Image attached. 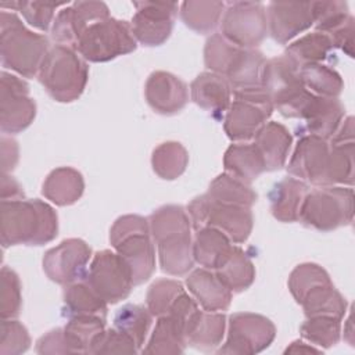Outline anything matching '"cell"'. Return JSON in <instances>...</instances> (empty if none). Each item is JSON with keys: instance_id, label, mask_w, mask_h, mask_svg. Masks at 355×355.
Wrapping results in <instances>:
<instances>
[{"instance_id": "obj_1", "label": "cell", "mask_w": 355, "mask_h": 355, "mask_svg": "<svg viewBox=\"0 0 355 355\" xmlns=\"http://www.w3.org/2000/svg\"><path fill=\"white\" fill-rule=\"evenodd\" d=\"M148 223L162 272L172 276L187 275L194 265V257L191 222L186 208L176 204L162 205L148 216Z\"/></svg>"}, {"instance_id": "obj_2", "label": "cell", "mask_w": 355, "mask_h": 355, "mask_svg": "<svg viewBox=\"0 0 355 355\" xmlns=\"http://www.w3.org/2000/svg\"><path fill=\"white\" fill-rule=\"evenodd\" d=\"M58 234V216L51 205L33 198L1 200L0 239L4 248L17 244L43 245Z\"/></svg>"}, {"instance_id": "obj_3", "label": "cell", "mask_w": 355, "mask_h": 355, "mask_svg": "<svg viewBox=\"0 0 355 355\" xmlns=\"http://www.w3.org/2000/svg\"><path fill=\"white\" fill-rule=\"evenodd\" d=\"M49 39L24 26L14 12H0V54L1 64L24 78L37 75L40 64L49 51Z\"/></svg>"}, {"instance_id": "obj_4", "label": "cell", "mask_w": 355, "mask_h": 355, "mask_svg": "<svg viewBox=\"0 0 355 355\" xmlns=\"http://www.w3.org/2000/svg\"><path fill=\"white\" fill-rule=\"evenodd\" d=\"M110 243L130 269L133 284L147 282L155 270V248L148 218L141 215L119 216L110 229Z\"/></svg>"}, {"instance_id": "obj_5", "label": "cell", "mask_w": 355, "mask_h": 355, "mask_svg": "<svg viewBox=\"0 0 355 355\" xmlns=\"http://www.w3.org/2000/svg\"><path fill=\"white\" fill-rule=\"evenodd\" d=\"M37 78L53 100L72 103L80 97L86 87L89 67L75 49L54 44L46 53Z\"/></svg>"}, {"instance_id": "obj_6", "label": "cell", "mask_w": 355, "mask_h": 355, "mask_svg": "<svg viewBox=\"0 0 355 355\" xmlns=\"http://www.w3.org/2000/svg\"><path fill=\"white\" fill-rule=\"evenodd\" d=\"M261 87L270 97L273 108L286 118L301 119L313 97V93L302 85L298 67L284 54L265 61Z\"/></svg>"}, {"instance_id": "obj_7", "label": "cell", "mask_w": 355, "mask_h": 355, "mask_svg": "<svg viewBox=\"0 0 355 355\" xmlns=\"http://www.w3.org/2000/svg\"><path fill=\"white\" fill-rule=\"evenodd\" d=\"M354 219V190L348 186H319L304 197L298 220L319 232H331Z\"/></svg>"}, {"instance_id": "obj_8", "label": "cell", "mask_w": 355, "mask_h": 355, "mask_svg": "<svg viewBox=\"0 0 355 355\" xmlns=\"http://www.w3.org/2000/svg\"><path fill=\"white\" fill-rule=\"evenodd\" d=\"M186 211L194 230L211 226L223 232L236 244L244 243L252 232V211L244 205L215 202L201 194L190 201Z\"/></svg>"}, {"instance_id": "obj_9", "label": "cell", "mask_w": 355, "mask_h": 355, "mask_svg": "<svg viewBox=\"0 0 355 355\" xmlns=\"http://www.w3.org/2000/svg\"><path fill=\"white\" fill-rule=\"evenodd\" d=\"M136 47L130 24L108 17L90 25L79 37L75 50L85 61L107 62L135 51Z\"/></svg>"}, {"instance_id": "obj_10", "label": "cell", "mask_w": 355, "mask_h": 355, "mask_svg": "<svg viewBox=\"0 0 355 355\" xmlns=\"http://www.w3.org/2000/svg\"><path fill=\"white\" fill-rule=\"evenodd\" d=\"M233 96L225 114L223 129L232 141H248L266 123L275 108L261 86L236 90Z\"/></svg>"}, {"instance_id": "obj_11", "label": "cell", "mask_w": 355, "mask_h": 355, "mask_svg": "<svg viewBox=\"0 0 355 355\" xmlns=\"http://www.w3.org/2000/svg\"><path fill=\"white\" fill-rule=\"evenodd\" d=\"M222 36L241 49H257L268 35L266 8L259 1L227 3L222 15Z\"/></svg>"}, {"instance_id": "obj_12", "label": "cell", "mask_w": 355, "mask_h": 355, "mask_svg": "<svg viewBox=\"0 0 355 355\" xmlns=\"http://www.w3.org/2000/svg\"><path fill=\"white\" fill-rule=\"evenodd\" d=\"M83 279L107 304L128 298L135 286L129 266L116 251L111 250L94 254Z\"/></svg>"}, {"instance_id": "obj_13", "label": "cell", "mask_w": 355, "mask_h": 355, "mask_svg": "<svg viewBox=\"0 0 355 355\" xmlns=\"http://www.w3.org/2000/svg\"><path fill=\"white\" fill-rule=\"evenodd\" d=\"M276 337V327L266 316L236 312L227 322V338L218 354L254 355L266 349Z\"/></svg>"}, {"instance_id": "obj_14", "label": "cell", "mask_w": 355, "mask_h": 355, "mask_svg": "<svg viewBox=\"0 0 355 355\" xmlns=\"http://www.w3.org/2000/svg\"><path fill=\"white\" fill-rule=\"evenodd\" d=\"M36 116V103L29 97L28 83L17 75L1 72L0 80V128L3 133L25 130Z\"/></svg>"}, {"instance_id": "obj_15", "label": "cell", "mask_w": 355, "mask_h": 355, "mask_svg": "<svg viewBox=\"0 0 355 355\" xmlns=\"http://www.w3.org/2000/svg\"><path fill=\"white\" fill-rule=\"evenodd\" d=\"M136 8L130 28L136 42L147 47L164 44L172 33L173 21L179 11L178 3L133 1Z\"/></svg>"}, {"instance_id": "obj_16", "label": "cell", "mask_w": 355, "mask_h": 355, "mask_svg": "<svg viewBox=\"0 0 355 355\" xmlns=\"http://www.w3.org/2000/svg\"><path fill=\"white\" fill-rule=\"evenodd\" d=\"M92 258V248L82 239H67L46 251L43 270L47 277L58 284L67 286L82 280L86 265Z\"/></svg>"}, {"instance_id": "obj_17", "label": "cell", "mask_w": 355, "mask_h": 355, "mask_svg": "<svg viewBox=\"0 0 355 355\" xmlns=\"http://www.w3.org/2000/svg\"><path fill=\"white\" fill-rule=\"evenodd\" d=\"M108 17L110 10L103 1H75L58 11L53 21L51 36L57 44L75 49L90 25Z\"/></svg>"}, {"instance_id": "obj_18", "label": "cell", "mask_w": 355, "mask_h": 355, "mask_svg": "<svg viewBox=\"0 0 355 355\" xmlns=\"http://www.w3.org/2000/svg\"><path fill=\"white\" fill-rule=\"evenodd\" d=\"M330 143L313 135H301L288 161L287 172L302 182L315 186L324 184Z\"/></svg>"}, {"instance_id": "obj_19", "label": "cell", "mask_w": 355, "mask_h": 355, "mask_svg": "<svg viewBox=\"0 0 355 355\" xmlns=\"http://www.w3.org/2000/svg\"><path fill=\"white\" fill-rule=\"evenodd\" d=\"M268 32L280 44H286L313 25L312 1L269 3L266 7Z\"/></svg>"}, {"instance_id": "obj_20", "label": "cell", "mask_w": 355, "mask_h": 355, "mask_svg": "<svg viewBox=\"0 0 355 355\" xmlns=\"http://www.w3.org/2000/svg\"><path fill=\"white\" fill-rule=\"evenodd\" d=\"M146 101L161 115H175L189 103V87L176 75L166 71H154L144 86Z\"/></svg>"}, {"instance_id": "obj_21", "label": "cell", "mask_w": 355, "mask_h": 355, "mask_svg": "<svg viewBox=\"0 0 355 355\" xmlns=\"http://www.w3.org/2000/svg\"><path fill=\"white\" fill-rule=\"evenodd\" d=\"M354 182V116H347L330 141L323 186H352Z\"/></svg>"}, {"instance_id": "obj_22", "label": "cell", "mask_w": 355, "mask_h": 355, "mask_svg": "<svg viewBox=\"0 0 355 355\" xmlns=\"http://www.w3.org/2000/svg\"><path fill=\"white\" fill-rule=\"evenodd\" d=\"M345 115V108L337 97L313 94L301 119L305 122L301 135H313L329 140L333 137Z\"/></svg>"}, {"instance_id": "obj_23", "label": "cell", "mask_w": 355, "mask_h": 355, "mask_svg": "<svg viewBox=\"0 0 355 355\" xmlns=\"http://www.w3.org/2000/svg\"><path fill=\"white\" fill-rule=\"evenodd\" d=\"M186 286L197 304L205 311L223 312L230 306L233 293L211 269H194L186 277Z\"/></svg>"}, {"instance_id": "obj_24", "label": "cell", "mask_w": 355, "mask_h": 355, "mask_svg": "<svg viewBox=\"0 0 355 355\" xmlns=\"http://www.w3.org/2000/svg\"><path fill=\"white\" fill-rule=\"evenodd\" d=\"M226 329V315L223 312L201 311L197 308L186 320V345L198 349H212L222 343Z\"/></svg>"}, {"instance_id": "obj_25", "label": "cell", "mask_w": 355, "mask_h": 355, "mask_svg": "<svg viewBox=\"0 0 355 355\" xmlns=\"http://www.w3.org/2000/svg\"><path fill=\"white\" fill-rule=\"evenodd\" d=\"M232 93L233 90L227 79L211 71L201 72L190 85V98L198 107L214 115L227 111Z\"/></svg>"}, {"instance_id": "obj_26", "label": "cell", "mask_w": 355, "mask_h": 355, "mask_svg": "<svg viewBox=\"0 0 355 355\" xmlns=\"http://www.w3.org/2000/svg\"><path fill=\"white\" fill-rule=\"evenodd\" d=\"M254 144L262 155L265 169L276 171L283 168L287 162L293 136L284 125L270 121L257 132Z\"/></svg>"}, {"instance_id": "obj_27", "label": "cell", "mask_w": 355, "mask_h": 355, "mask_svg": "<svg viewBox=\"0 0 355 355\" xmlns=\"http://www.w3.org/2000/svg\"><path fill=\"white\" fill-rule=\"evenodd\" d=\"M306 193L308 184L297 178L287 176L277 182L269 193L270 212L273 218L284 223L297 222Z\"/></svg>"}, {"instance_id": "obj_28", "label": "cell", "mask_w": 355, "mask_h": 355, "mask_svg": "<svg viewBox=\"0 0 355 355\" xmlns=\"http://www.w3.org/2000/svg\"><path fill=\"white\" fill-rule=\"evenodd\" d=\"M85 180L79 171L71 166L53 169L43 182L42 194L55 205L75 204L83 194Z\"/></svg>"}, {"instance_id": "obj_29", "label": "cell", "mask_w": 355, "mask_h": 355, "mask_svg": "<svg viewBox=\"0 0 355 355\" xmlns=\"http://www.w3.org/2000/svg\"><path fill=\"white\" fill-rule=\"evenodd\" d=\"M232 247V240L223 232L211 226L201 227L196 230L193 240L194 262L215 270L227 258Z\"/></svg>"}, {"instance_id": "obj_30", "label": "cell", "mask_w": 355, "mask_h": 355, "mask_svg": "<svg viewBox=\"0 0 355 355\" xmlns=\"http://www.w3.org/2000/svg\"><path fill=\"white\" fill-rule=\"evenodd\" d=\"M223 166L226 173L248 184L266 171L257 146L247 141L229 146L223 155Z\"/></svg>"}, {"instance_id": "obj_31", "label": "cell", "mask_w": 355, "mask_h": 355, "mask_svg": "<svg viewBox=\"0 0 355 355\" xmlns=\"http://www.w3.org/2000/svg\"><path fill=\"white\" fill-rule=\"evenodd\" d=\"M184 348V320L173 313H166L158 316L143 354H182Z\"/></svg>"}, {"instance_id": "obj_32", "label": "cell", "mask_w": 355, "mask_h": 355, "mask_svg": "<svg viewBox=\"0 0 355 355\" xmlns=\"http://www.w3.org/2000/svg\"><path fill=\"white\" fill-rule=\"evenodd\" d=\"M266 58L257 49H239L225 78L233 92L261 86V73Z\"/></svg>"}, {"instance_id": "obj_33", "label": "cell", "mask_w": 355, "mask_h": 355, "mask_svg": "<svg viewBox=\"0 0 355 355\" xmlns=\"http://www.w3.org/2000/svg\"><path fill=\"white\" fill-rule=\"evenodd\" d=\"M64 311L68 318L72 316H100L107 319V302L82 279L67 284L62 293Z\"/></svg>"}, {"instance_id": "obj_34", "label": "cell", "mask_w": 355, "mask_h": 355, "mask_svg": "<svg viewBox=\"0 0 355 355\" xmlns=\"http://www.w3.org/2000/svg\"><path fill=\"white\" fill-rule=\"evenodd\" d=\"M232 293L247 290L255 280V266L243 248L232 247L223 263L214 270Z\"/></svg>"}, {"instance_id": "obj_35", "label": "cell", "mask_w": 355, "mask_h": 355, "mask_svg": "<svg viewBox=\"0 0 355 355\" xmlns=\"http://www.w3.org/2000/svg\"><path fill=\"white\" fill-rule=\"evenodd\" d=\"M306 318L334 316L343 319L347 312V301L333 283L322 284L311 290L300 302Z\"/></svg>"}, {"instance_id": "obj_36", "label": "cell", "mask_w": 355, "mask_h": 355, "mask_svg": "<svg viewBox=\"0 0 355 355\" xmlns=\"http://www.w3.org/2000/svg\"><path fill=\"white\" fill-rule=\"evenodd\" d=\"M223 1H183L179 4V14L186 26L198 33H211L223 15Z\"/></svg>"}, {"instance_id": "obj_37", "label": "cell", "mask_w": 355, "mask_h": 355, "mask_svg": "<svg viewBox=\"0 0 355 355\" xmlns=\"http://www.w3.org/2000/svg\"><path fill=\"white\" fill-rule=\"evenodd\" d=\"M205 196L215 202L244 205L248 208H251L258 200L257 193L251 189L248 183L233 178L226 172L218 175L211 182Z\"/></svg>"}, {"instance_id": "obj_38", "label": "cell", "mask_w": 355, "mask_h": 355, "mask_svg": "<svg viewBox=\"0 0 355 355\" xmlns=\"http://www.w3.org/2000/svg\"><path fill=\"white\" fill-rule=\"evenodd\" d=\"M333 49L334 47L330 37L315 31L290 43L284 51V55L300 68L306 64L324 61Z\"/></svg>"}, {"instance_id": "obj_39", "label": "cell", "mask_w": 355, "mask_h": 355, "mask_svg": "<svg viewBox=\"0 0 355 355\" xmlns=\"http://www.w3.org/2000/svg\"><path fill=\"white\" fill-rule=\"evenodd\" d=\"M302 85L313 94L322 97H338L344 89L341 75L322 62L306 64L298 68Z\"/></svg>"}, {"instance_id": "obj_40", "label": "cell", "mask_w": 355, "mask_h": 355, "mask_svg": "<svg viewBox=\"0 0 355 355\" xmlns=\"http://www.w3.org/2000/svg\"><path fill=\"white\" fill-rule=\"evenodd\" d=\"M189 165V153L179 141H165L157 146L151 155L153 171L165 180L178 179Z\"/></svg>"}, {"instance_id": "obj_41", "label": "cell", "mask_w": 355, "mask_h": 355, "mask_svg": "<svg viewBox=\"0 0 355 355\" xmlns=\"http://www.w3.org/2000/svg\"><path fill=\"white\" fill-rule=\"evenodd\" d=\"M105 330V319L100 316H72L64 326L71 354H89L93 341Z\"/></svg>"}, {"instance_id": "obj_42", "label": "cell", "mask_w": 355, "mask_h": 355, "mask_svg": "<svg viewBox=\"0 0 355 355\" xmlns=\"http://www.w3.org/2000/svg\"><path fill=\"white\" fill-rule=\"evenodd\" d=\"M153 323V315L147 306L126 304L118 309L114 318V327L128 334L140 349L147 338Z\"/></svg>"}, {"instance_id": "obj_43", "label": "cell", "mask_w": 355, "mask_h": 355, "mask_svg": "<svg viewBox=\"0 0 355 355\" xmlns=\"http://www.w3.org/2000/svg\"><path fill=\"white\" fill-rule=\"evenodd\" d=\"M341 320L334 316H311L301 324V336L315 347L330 348L341 338Z\"/></svg>"}, {"instance_id": "obj_44", "label": "cell", "mask_w": 355, "mask_h": 355, "mask_svg": "<svg viewBox=\"0 0 355 355\" xmlns=\"http://www.w3.org/2000/svg\"><path fill=\"white\" fill-rule=\"evenodd\" d=\"M331 283V279L324 268L313 262H304L297 265L288 277V290L294 297L295 302L300 304L301 300L315 287Z\"/></svg>"}, {"instance_id": "obj_45", "label": "cell", "mask_w": 355, "mask_h": 355, "mask_svg": "<svg viewBox=\"0 0 355 355\" xmlns=\"http://www.w3.org/2000/svg\"><path fill=\"white\" fill-rule=\"evenodd\" d=\"M312 15L316 31L327 36L352 17L345 1H312Z\"/></svg>"}, {"instance_id": "obj_46", "label": "cell", "mask_w": 355, "mask_h": 355, "mask_svg": "<svg viewBox=\"0 0 355 355\" xmlns=\"http://www.w3.org/2000/svg\"><path fill=\"white\" fill-rule=\"evenodd\" d=\"M183 284L173 279H158L155 280L147 291L146 306L153 316L166 315L178 297L184 293Z\"/></svg>"}, {"instance_id": "obj_47", "label": "cell", "mask_w": 355, "mask_h": 355, "mask_svg": "<svg viewBox=\"0 0 355 355\" xmlns=\"http://www.w3.org/2000/svg\"><path fill=\"white\" fill-rule=\"evenodd\" d=\"M239 49L226 40L222 33H212L204 46V64L211 72L225 76Z\"/></svg>"}, {"instance_id": "obj_48", "label": "cell", "mask_w": 355, "mask_h": 355, "mask_svg": "<svg viewBox=\"0 0 355 355\" xmlns=\"http://www.w3.org/2000/svg\"><path fill=\"white\" fill-rule=\"evenodd\" d=\"M0 284V316L1 319H14L19 315L22 297L18 275L8 266L1 268Z\"/></svg>"}, {"instance_id": "obj_49", "label": "cell", "mask_w": 355, "mask_h": 355, "mask_svg": "<svg viewBox=\"0 0 355 355\" xmlns=\"http://www.w3.org/2000/svg\"><path fill=\"white\" fill-rule=\"evenodd\" d=\"M31 347L26 327L15 319H1L0 355H18Z\"/></svg>"}, {"instance_id": "obj_50", "label": "cell", "mask_w": 355, "mask_h": 355, "mask_svg": "<svg viewBox=\"0 0 355 355\" xmlns=\"http://www.w3.org/2000/svg\"><path fill=\"white\" fill-rule=\"evenodd\" d=\"M139 348L135 341L123 331L112 327L104 330L93 341L89 354H136Z\"/></svg>"}, {"instance_id": "obj_51", "label": "cell", "mask_w": 355, "mask_h": 355, "mask_svg": "<svg viewBox=\"0 0 355 355\" xmlns=\"http://www.w3.org/2000/svg\"><path fill=\"white\" fill-rule=\"evenodd\" d=\"M67 3H46V1H15V10L22 14L25 21L39 29L47 31L54 21V12L58 7Z\"/></svg>"}, {"instance_id": "obj_52", "label": "cell", "mask_w": 355, "mask_h": 355, "mask_svg": "<svg viewBox=\"0 0 355 355\" xmlns=\"http://www.w3.org/2000/svg\"><path fill=\"white\" fill-rule=\"evenodd\" d=\"M37 354H71V348L68 340L65 337L64 327H58L50 330L44 336H42L36 343Z\"/></svg>"}, {"instance_id": "obj_53", "label": "cell", "mask_w": 355, "mask_h": 355, "mask_svg": "<svg viewBox=\"0 0 355 355\" xmlns=\"http://www.w3.org/2000/svg\"><path fill=\"white\" fill-rule=\"evenodd\" d=\"M354 25H355V19L354 17H351L347 21V24H344L340 29L329 35L333 43V47L340 49L351 58L354 57Z\"/></svg>"}, {"instance_id": "obj_54", "label": "cell", "mask_w": 355, "mask_h": 355, "mask_svg": "<svg viewBox=\"0 0 355 355\" xmlns=\"http://www.w3.org/2000/svg\"><path fill=\"white\" fill-rule=\"evenodd\" d=\"M18 162V144L14 139L3 136L1 137V166L3 173L12 171Z\"/></svg>"}, {"instance_id": "obj_55", "label": "cell", "mask_w": 355, "mask_h": 355, "mask_svg": "<svg viewBox=\"0 0 355 355\" xmlns=\"http://www.w3.org/2000/svg\"><path fill=\"white\" fill-rule=\"evenodd\" d=\"M24 198V191L19 183L7 173L1 176V200H17Z\"/></svg>"}, {"instance_id": "obj_56", "label": "cell", "mask_w": 355, "mask_h": 355, "mask_svg": "<svg viewBox=\"0 0 355 355\" xmlns=\"http://www.w3.org/2000/svg\"><path fill=\"white\" fill-rule=\"evenodd\" d=\"M311 352H315V354H319L322 352L320 348H316L311 344H306L304 341H300V340H295L293 341L284 351V354H311Z\"/></svg>"}, {"instance_id": "obj_57", "label": "cell", "mask_w": 355, "mask_h": 355, "mask_svg": "<svg viewBox=\"0 0 355 355\" xmlns=\"http://www.w3.org/2000/svg\"><path fill=\"white\" fill-rule=\"evenodd\" d=\"M345 324L348 326V329L344 327V337L349 343V345H354V330H352V316H351V313H349L348 320H347Z\"/></svg>"}]
</instances>
